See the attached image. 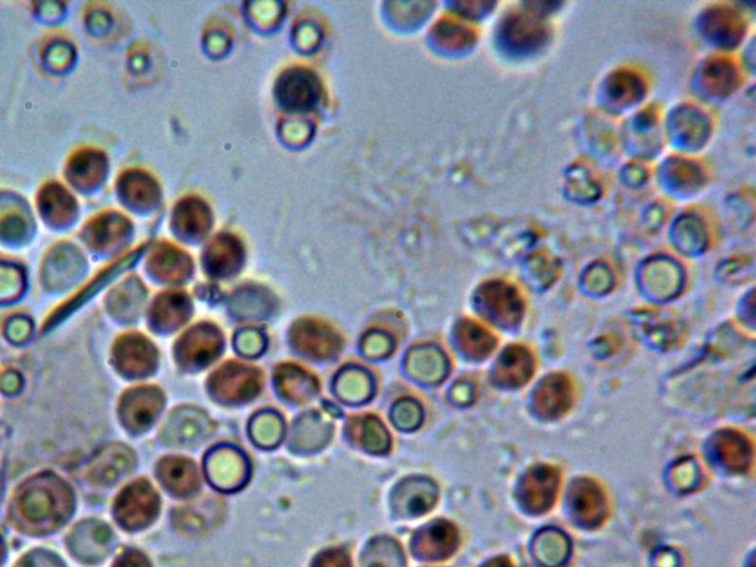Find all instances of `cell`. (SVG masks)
I'll list each match as a JSON object with an SVG mask.
<instances>
[{
  "instance_id": "74e56055",
  "label": "cell",
  "mask_w": 756,
  "mask_h": 567,
  "mask_svg": "<svg viewBox=\"0 0 756 567\" xmlns=\"http://www.w3.org/2000/svg\"><path fill=\"white\" fill-rule=\"evenodd\" d=\"M314 567H350V562L342 550H330L316 559Z\"/></svg>"
},
{
  "instance_id": "7a4b0ae2",
  "label": "cell",
  "mask_w": 756,
  "mask_h": 567,
  "mask_svg": "<svg viewBox=\"0 0 756 567\" xmlns=\"http://www.w3.org/2000/svg\"><path fill=\"white\" fill-rule=\"evenodd\" d=\"M480 314L503 327L519 324L523 315V302L516 288L501 281L483 284L477 293Z\"/></svg>"
},
{
  "instance_id": "e0dca14e",
  "label": "cell",
  "mask_w": 756,
  "mask_h": 567,
  "mask_svg": "<svg viewBox=\"0 0 756 567\" xmlns=\"http://www.w3.org/2000/svg\"><path fill=\"white\" fill-rule=\"evenodd\" d=\"M161 408V396L156 389H136L123 401V414L132 427H147Z\"/></svg>"
},
{
  "instance_id": "9a60e30c",
  "label": "cell",
  "mask_w": 756,
  "mask_h": 567,
  "mask_svg": "<svg viewBox=\"0 0 756 567\" xmlns=\"http://www.w3.org/2000/svg\"><path fill=\"white\" fill-rule=\"evenodd\" d=\"M294 340L299 349L308 353L309 356L327 358L339 349L336 334L319 322H300L294 330Z\"/></svg>"
},
{
  "instance_id": "9c48e42d",
  "label": "cell",
  "mask_w": 756,
  "mask_h": 567,
  "mask_svg": "<svg viewBox=\"0 0 756 567\" xmlns=\"http://www.w3.org/2000/svg\"><path fill=\"white\" fill-rule=\"evenodd\" d=\"M534 356L523 346H511L498 359L494 380L498 386L516 389L528 383L534 376Z\"/></svg>"
},
{
  "instance_id": "60d3db41",
  "label": "cell",
  "mask_w": 756,
  "mask_h": 567,
  "mask_svg": "<svg viewBox=\"0 0 756 567\" xmlns=\"http://www.w3.org/2000/svg\"><path fill=\"white\" fill-rule=\"evenodd\" d=\"M116 567H151L148 560L145 559L142 554L129 553L123 556L119 562L116 563Z\"/></svg>"
},
{
  "instance_id": "30bf717a",
  "label": "cell",
  "mask_w": 756,
  "mask_h": 567,
  "mask_svg": "<svg viewBox=\"0 0 756 567\" xmlns=\"http://www.w3.org/2000/svg\"><path fill=\"white\" fill-rule=\"evenodd\" d=\"M714 451L721 466L731 473L748 472L752 463L751 442L742 433L723 430L714 439Z\"/></svg>"
},
{
  "instance_id": "ffe728a7",
  "label": "cell",
  "mask_w": 756,
  "mask_h": 567,
  "mask_svg": "<svg viewBox=\"0 0 756 567\" xmlns=\"http://www.w3.org/2000/svg\"><path fill=\"white\" fill-rule=\"evenodd\" d=\"M160 476L164 486L173 494L188 495L197 489V470L191 461L170 458L161 464Z\"/></svg>"
},
{
  "instance_id": "8d00e7d4",
  "label": "cell",
  "mask_w": 756,
  "mask_h": 567,
  "mask_svg": "<svg viewBox=\"0 0 756 567\" xmlns=\"http://www.w3.org/2000/svg\"><path fill=\"white\" fill-rule=\"evenodd\" d=\"M18 567H64V566H63V563H61L60 560H58L57 557L54 556V554L42 553V551H37V553L30 554L29 557H26V559L21 560L20 566Z\"/></svg>"
},
{
  "instance_id": "d4e9b609",
  "label": "cell",
  "mask_w": 756,
  "mask_h": 567,
  "mask_svg": "<svg viewBox=\"0 0 756 567\" xmlns=\"http://www.w3.org/2000/svg\"><path fill=\"white\" fill-rule=\"evenodd\" d=\"M364 567H404L401 548L389 539H378L368 547Z\"/></svg>"
},
{
  "instance_id": "6da1fadb",
  "label": "cell",
  "mask_w": 756,
  "mask_h": 567,
  "mask_svg": "<svg viewBox=\"0 0 756 567\" xmlns=\"http://www.w3.org/2000/svg\"><path fill=\"white\" fill-rule=\"evenodd\" d=\"M67 504L68 497L61 483L37 480L23 492L18 510L27 525H33L36 531H49L64 522Z\"/></svg>"
},
{
  "instance_id": "d590c367",
  "label": "cell",
  "mask_w": 756,
  "mask_h": 567,
  "mask_svg": "<svg viewBox=\"0 0 756 567\" xmlns=\"http://www.w3.org/2000/svg\"><path fill=\"white\" fill-rule=\"evenodd\" d=\"M733 74V67L730 64L723 63V61L711 64L708 70L709 85L723 94L727 89H731Z\"/></svg>"
},
{
  "instance_id": "4fadbf2b",
  "label": "cell",
  "mask_w": 756,
  "mask_h": 567,
  "mask_svg": "<svg viewBox=\"0 0 756 567\" xmlns=\"http://www.w3.org/2000/svg\"><path fill=\"white\" fill-rule=\"evenodd\" d=\"M438 489L427 479H411L396 492V507L408 516L427 513L436 503Z\"/></svg>"
},
{
  "instance_id": "4316f807",
  "label": "cell",
  "mask_w": 756,
  "mask_h": 567,
  "mask_svg": "<svg viewBox=\"0 0 756 567\" xmlns=\"http://www.w3.org/2000/svg\"><path fill=\"white\" fill-rule=\"evenodd\" d=\"M347 376L340 377L339 392H347L343 398L352 404L364 401L371 393V380L364 371L347 370Z\"/></svg>"
},
{
  "instance_id": "d6986e66",
  "label": "cell",
  "mask_w": 756,
  "mask_h": 567,
  "mask_svg": "<svg viewBox=\"0 0 756 567\" xmlns=\"http://www.w3.org/2000/svg\"><path fill=\"white\" fill-rule=\"evenodd\" d=\"M457 340L460 349L472 359L486 358L497 345V340L488 330L469 319L458 324Z\"/></svg>"
},
{
  "instance_id": "603a6c76",
  "label": "cell",
  "mask_w": 756,
  "mask_h": 567,
  "mask_svg": "<svg viewBox=\"0 0 756 567\" xmlns=\"http://www.w3.org/2000/svg\"><path fill=\"white\" fill-rule=\"evenodd\" d=\"M352 435L359 441V445L371 452H383L387 449L389 435L374 417L356 418L352 424Z\"/></svg>"
},
{
  "instance_id": "f546056e",
  "label": "cell",
  "mask_w": 756,
  "mask_h": 567,
  "mask_svg": "<svg viewBox=\"0 0 756 567\" xmlns=\"http://www.w3.org/2000/svg\"><path fill=\"white\" fill-rule=\"evenodd\" d=\"M185 311H187V305H185L184 297H164V299L158 300L156 321H158V324L167 325V327H175V325L185 321Z\"/></svg>"
},
{
  "instance_id": "2e32d148",
  "label": "cell",
  "mask_w": 756,
  "mask_h": 567,
  "mask_svg": "<svg viewBox=\"0 0 756 567\" xmlns=\"http://www.w3.org/2000/svg\"><path fill=\"white\" fill-rule=\"evenodd\" d=\"M153 347L150 342L142 337H126L119 345L120 368L130 376H142L148 374L154 368V359H156Z\"/></svg>"
},
{
  "instance_id": "7c38bea8",
  "label": "cell",
  "mask_w": 756,
  "mask_h": 567,
  "mask_svg": "<svg viewBox=\"0 0 756 567\" xmlns=\"http://www.w3.org/2000/svg\"><path fill=\"white\" fill-rule=\"evenodd\" d=\"M209 474L216 488H238L246 480V460L232 448L219 449L209 458Z\"/></svg>"
},
{
  "instance_id": "3957f363",
  "label": "cell",
  "mask_w": 756,
  "mask_h": 567,
  "mask_svg": "<svg viewBox=\"0 0 756 567\" xmlns=\"http://www.w3.org/2000/svg\"><path fill=\"white\" fill-rule=\"evenodd\" d=\"M559 485V472L554 467L536 466L525 474L520 483V503L529 513H545L553 507Z\"/></svg>"
},
{
  "instance_id": "4dcf8cb0",
  "label": "cell",
  "mask_w": 756,
  "mask_h": 567,
  "mask_svg": "<svg viewBox=\"0 0 756 567\" xmlns=\"http://www.w3.org/2000/svg\"><path fill=\"white\" fill-rule=\"evenodd\" d=\"M508 36H510L511 42L516 43V45H534L544 36V29L535 20L520 17L508 26Z\"/></svg>"
},
{
  "instance_id": "7402d4cb",
  "label": "cell",
  "mask_w": 756,
  "mask_h": 567,
  "mask_svg": "<svg viewBox=\"0 0 756 567\" xmlns=\"http://www.w3.org/2000/svg\"><path fill=\"white\" fill-rule=\"evenodd\" d=\"M277 386L291 401L303 402L316 392L314 377L308 376L300 368L284 367L277 373Z\"/></svg>"
},
{
  "instance_id": "ab89813d",
  "label": "cell",
  "mask_w": 756,
  "mask_h": 567,
  "mask_svg": "<svg viewBox=\"0 0 756 567\" xmlns=\"http://www.w3.org/2000/svg\"><path fill=\"white\" fill-rule=\"evenodd\" d=\"M260 340H262V337L257 333L241 334V342H238V349H240V352L247 353V356H254L262 346L253 345V342H260Z\"/></svg>"
},
{
  "instance_id": "e575fe53",
  "label": "cell",
  "mask_w": 756,
  "mask_h": 567,
  "mask_svg": "<svg viewBox=\"0 0 756 567\" xmlns=\"http://www.w3.org/2000/svg\"><path fill=\"white\" fill-rule=\"evenodd\" d=\"M158 271L163 277L176 278L184 277L185 260L181 253L175 250H167L158 256Z\"/></svg>"
},
{
  "instance_id": "ac0fdd59",
  "label": "cell",
  "mask_w": 756,
  "mask_h": 567,
  "mask_svg": "<svg viewBox=\"0 0 756 567\" xmlns=\"http://www.w3.org/2000/svg\"><path fill=\"white\" fill-rule=\"evenodd\" d=\"M534 554L545 567H559L569 559V538L559 529L548 528L535 536Z\"/></svg>"
},
{
  "instance_id": "44dd1931",
  "label": "cell",
  "mask_w": 756,
  "mask_h": 567,
  "mask_svg": "<svg viewBox=\"0 0 756 567\" xmlns=\"http://www.w3.org/2000/svg\"><path fill=\"white\" fill-rule=\"evenodd\" d=\"M80 529L82 531H76L71 539L70 548H73L74 554L79 559L96 562L107 550L110 531L99 525L92 526L91 531H88L86 526H80Z\"/></svg>"
},
{
  "instance_id": "8992f818",
  "label": "cell",
  "mask_w": 756,
  "mask_h": 567,
  "mask_svg": "<svg viewBox=\"0 0 756 567\" xmlns=\"http://www.w3.org/2000/svg\"><path fill=\"white\" fill-rule=\"evenodd\" d=\"M573 402V387L569 377L551 374L539 383L534 395L535 411L541 417L554 420L565 415Z\"/></svg>"
},
{
  "instance_id": "f35d334b",
  "label": "cell",
  "mask_w": 756,
  "mask_h": 567,
  "mask_svg": "<svg viewBox=\"0 0 756 567\" xmlns=\"http://www.w3.org/2000/svg\"><path fill=\"white\" fill-rule=\"evenodd\" d=\"M474 393V384L467 380H460L452 387V399L460 405L472 404Z\"/></svg>"
},
{
  "instance_id": "277c9868",
  "label": "cell",
  "mask_w": 756,
  "mask_h": 567,
  "mask_svg": "<svg viewBox=\"0 0 756 567\" xmlns=\"http://www.w3.org/2000/svg\"><path fill=\"white\" fill-rule=\"evenodd\" d=\"M569 507L576 522L585 528H597L606 519L607 504L603 489L591 479L573 482L569 492Z\"/></svg>"
},
{
  "instance_id": "484cf974",
  "label": "cell",
  "mask_w": 756,
  "mask_h": 567,
  "mask_svg": "<svg viewBox=\"0 0 756 567\" xmlns=\"http://www.w3.org/2000/svg\"><path fill=\"white\" fill-rule=\"evenodd\" d=\"M129 458L126 457V452L122 449H114V451H107L105 455H102L99 460L94 463V470L92 474L96 480H102V482H113L120 474L126 472L129 469Z\"/></svg>"
},
{
  "instance_id": "52a82bcc",
  "label": "cell",
  "mask_w": 756,
  "mask_h": 567,
  "mask_svg": "<svg viewBox=\"0 0 756 567\" xmlns=\"http://www.w3.org/2000/svg\"><path fill=\"white\" fill-rule=\"evenodd\" d=\"M260 377L256 370L241 365H226L212 380V390L226 401H246L259 392Z\"/></svg>"
},
{
  "instance_id": "836d02e7",
  "label": "cell",
  "mask_w": 756,
  "mask_h": 567,
  "mask_svg": "<svg viewBox=\"0 0 756 567\" xmlns=\"http://www.w3.org/2000/svg\"><path fill=\"white\" fill-rule=\"evenodd\" d=\"M423 412L415 401H401L393 408V421L399 429L412 430L420 426Z\"/></svg>"
},
{
  "instance_id": "5b68a950",
  "label": "cell",
  "mask_w": 756,
  "mask_h": 567,
  "mask_svg": "<svg viewBox=\"0 0 756 567\" xmlns=\"http://www.w3.org/2000/svg\"><path fill=\"white\" fill-rule=\"evenodd\" d=\"M157 507V495L150 483H133L117 503V517L126 528H142L156 517Z\"/></svg>"
},
{
  "instance_id": "ba28073f",
  "label": "cell",
  "mask_w": 756,
  "mask_h": 567,
  "mask_svg": "<svg viewBox=\"0 0 756 567\" xmlns=\"http://www.w3.org/2000/svg\"><path fill=\"white\" fill-rule=\"evenodd\" d=\"M458 541L457 528L452 523L439 520L418 532L414 539V551L421 559H446L457 550Z\"/></svg>"
},
{
  "instance_id": "7bdbcfd3",
  "label": "cell",
  "mask_w": 756,
  "mask_h": 567,
  "mask_svg": "<svg viewBox=\"0 0 756 567\" xmlns=\"http://www.w3.org/2000/svg\"><path fill=\"white\" fill-rule=\"evenodd\" d=\"M2 557H3V545H2V541H0V562H2Z\"/></svg>"
},
{
  "instance_id": "f1b7e54d",
  "label": "cell",
  "mask_w": 756,
  "mask_h": 567,
  "mask_svg": "<svg viewBox=\"0 0 756 567\" xmlns=\"http://www.w3.org/2000/svg\"><path fill=\"white\" fill-rule=\"evenodd\" d=\"M281 435H283V423L272 412H265L257 417L256 423H253V439L262 443L263 446L280 442Z\"/></svg>"
},
{
  "instance_id": "5bb4252c",
  "label": "cell",
  "mask_w": 756,
  "mask_h": 567,
  "mask_svg": "<svg viewBox=\"0 0 756 567\" xmlns=\"http://www.w3.org/2000/svg\"><path fill=\"white\" fill-rule=\"evenodd\" d=\"M408 370L415 380L426 384H436L448 374V359L436 347H418L411 352L410 359H408Z\"/></svg>"
},
{
  "instance_id": "1f68e13d",
  "label": "cell",
  "mask_w": 756,
  "mask_h": 567,
  "mask_svg": "<svg viewBox=\"0 0 756 567\" xmlns=\"http://www.w3.org/2000/svg\"><path fill=\"white\" fill-rule=\"evenodd\" d=\"M206 209L201 207L198 203H185L182 204L181 210L178 212L179 225L182 226L185 232L189 234H200L201 231L207 228V215Z\"/></svg>"
},
{
  "instance_id": "83f0119b",
  "label": "cell",
  "mask_w": 756,
  "mask_h": 567,
  "mask_svg": "<svg viewBox=\"0 0 756 567\" xmlns=\"http://www.w3.org/2000/svg\"><path fill=\"white\" fill-rule=\"evenodd\" d=\"M238 259H240V252H238V247L232 244V240L221 238L215 241L210 252V265L216 274H232Z\"/></svg>"
},
{
  "instance_id": "8fae6325",
  "label": "cell",
  "mask_w": 756,
  "mask_h": 567,
  "mask_svg": "<svg viewBox=\"0 0 756 567\" xmlns=\"http://www.w3.org/2000/svg\"><path fill=\"white\" fill-rule=\"evenodd\" d=\"M221 349V336L218 331L210 330L207 325L194 328L182 339L179 356L189 367H201L209 364Z\"/></svg>"
},
{
  "instance_id": "b9f144b4",
  "label": "cell",
  "mask_w": 756,
  "mask_h": 567,
  "mask_svg": "<svg viewBox=\"0 0 756 567\" xmlns=\"http://www.w3.org/2000/svg\"><path fill=\"white\" fill-rule=\"evenodd\" d=\"M485 567H513V565H511L510 560L500 557V559L491 560Z\"/></svg>"
},
{
  "instance_id": "cb8c5ba5",
  "label": "cell",
  "mask_w": 756,
  "mask_h": 567,
  "mask_svg": "<svg viewBox=\"0 0 756 567\" xmlns=\"http://www.w3.org/2000/svg\"><path fill=\"white\" fill-rule=\"evenodd\" d=\"M281 96L293 108L306 107L315 101L314 80L303 73L290 74L283 83Z\"/></svg>"
},
{
  "instance_id": "d6a6232c",
  "label": "cell",
  "mask_w": 756,
  "mask_h": 567,
  "mask_svg": "<svg viewBox=\"0 0 756 567\" xmlns=\"http://www.w3.org/2000/svg\"><path fill=\"white\" fill-rule=\"evenodd\" d=\"M671 477L678 491H692L699 482V470L692 460H683L675 464Z\"/></svg>"
}]
</instances>
